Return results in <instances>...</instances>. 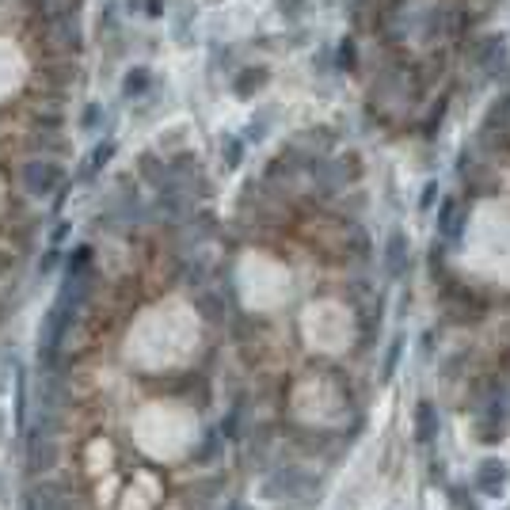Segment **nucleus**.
<instances>
[{
    "mask_svg": "<svg viewBox=\"0 0 510 510\" xmlns=\"http://www.w3.org/2000/svg\"><path fill=\"white\" fill-rule=\"evenodd\" d=\"M61 510H80V506L73 503V499H61Z\"/></svg>",
    "mask_w": 510,
    "mask_h": 510,
    "instance_id": "4",
    "label": "nucleus"
},
{
    "mask_svg": "<svg viewBox=\"0 0 510 510\" xmlns=\"http://www.w3.org/2000/svg\"><path fill=\"white\" fill-rule=\"evenodd\" d=\"M0 438H4V412H0Z\"/></svg>",
    "mask_w": 510,
    "mask_h": 510,
    "instance_id": "5",
    "label": "nucleus"
},
{
    "mask_svg": "<svg viewBox=\"0 0 510 510\" xmlns=\"http://www.w3.org/2000/svg\"><path fill=\"white\" fill-rule=\"evenodd\" d=\"M27 465H30V472H50V468L57 465V442H54V434L35 431V434L27 438Z\"/></svg>",
    "mask_w": 510,
    "mask_h": 510,
    "instance_id": "1",
    "label": "nucleus"
},
{
    "mask_svg": "<svg viewBox=\"0 0 510 510\" xmlns=\"http://www.w3.org/2000/svg\"><path fill=\"white\" fill-rule=\"evenodd\" d=\"M27 510H61V487L57 484H38V487H30V495H27Z\"/></svg>",
    "mask_w": 510,
    "mask_h": 510,
    "instance_id": "2",
    "label": "nucleus"
},
{
    "mask_svg": "<svg viewBox=\"0 0 510 510\" xmlns=\"http://www.w3.org/2000/svg\"><path fill=\"white\" fill-rule=\"evenodd\" d=\"M434 431H438L434 407H431V404H423V407H419V415H415V438H419V442H431Z\"/></svg>",
    "mask_w": 510,
    "mask_h": 510,
    "instance_id": "3",
    "label": "nucleus"
}]
</instances>
